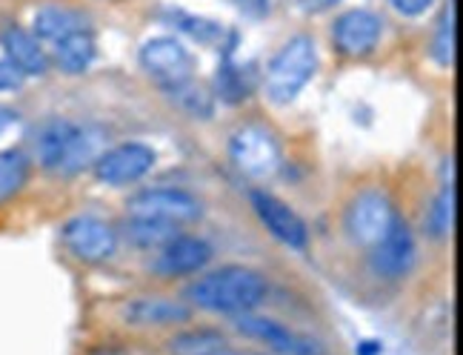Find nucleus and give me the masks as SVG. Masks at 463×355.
<instances>
[{
  "mask_svg": "<svg viewBox=\"0 0 463 355\" xmlns=\"http://www.w3.org/2000/svg\"><path fill=\"white\" fill-rule=\"evenodd\" d=\"M229 158L246 178H255V181H266L283 167V152L275 132L260 123H243L232 132Z\"/></svg>",
  "mask_w": 463,
  "mask_h": 355,
  "instance_id": "7ed1b4c3",
  "label": "nucleus"
},
{
  "mask_svg": "<svg viewBox=\"0 0 463 355\" xmlns=\"http://www.w3.org/2000/svg\"><path fill=\"white\" fill-rule=\"evenodd\" d=\"M226 335L218 330H184V332H175L172 339L164 344V350L169 355H215L226 347Z\"/></svg>",
  "mask_w": 463,
  "mask_h": 355,
  "instance_id": "aec40b11",
  "label": "nucleus"
},
{
  "mask_svg": "<svg viewBox=\"0 0 463 355\" xmlns=\"http://www.w3.org/2000/svg\"><path fill=\"white\" fill-rule=\"evenodd\" d=\"M398 209L392 204L383 192L378 189H369L354 195V201L346 206V235L352 238V244L364 246V250H372L392 226L398 224Z\"/></svg>",
  "mask_w": 463,
  "mask_h": 355,
  "instance_id": "20e7f679",
  "label": "nucleus"
},
{
  "mask_svg": "<svg viewBox=\"0 0 463 355\" xmlns=\"http://www.w3.org/2000/svg\"><path fill=\"white\" fill-rule=\"evenodd\" d=\"M140 66H144L152 78H157L160 86H166V83H177V81L192 78L194 61L181 41L152 38L140 46Z\"/></svg>",
  "mask_w": 463,
  "mask_h": 355,
  "instance_id": "ddd939ff",
  "label": "nucleus"
},
{
  "mask_svg": "<svg viewBox=\"0 0 463 355\" xmlns=\"http://www.w3.org/2000/svg\"><path fill=\"white\" fill-rule=\"evenodd\" d=\"M127 212L132 218L189 224L203 216V204L186 189H144L127 201Z\"/></svg>",
  "mask_w": 463,
  "mask_h": 355,
  "instance_id": "423d86ee",
  "label": "nucleus"
},
{
  "mask_svg": "<svg viewBox=\"0 0 463 355\" xmlns=\"http://www.w3.org/2000/svg\"><path fill=\"white\" fill-rule=\"evenodd\" d=\"M155 161L157 155L152 147L140 144V140H129V144L100 152V158L95 161V178L106 187H127L152 172Z\"/></svg>",
  "mask_w": 463,
  "mask_h": 355,
  "instance_id": "6e6552de",
  "label": "nucleus"
},
{
  "mask_svg": "<svg viewBox=\"0 0 463 355\" xmlns=\"http://www.w3.org/2000/svg\"><path fill=\"white\" fill-rule=\"evenodd\" d=\"M300 4V9H304L307 14H320V12H329V9H335L341 0H298Z\"/></svg>",
  "mask_w": 463,
  "mask_h": 355,
  "instance_id": "c756f323",
  "label": "nucleus"
},
{
  "mask_svg": "<svg viewBox=\"0 0 463 355\" xmlns=\"http://www.w3.org/2000/svg\"><path fill=\"white\" fill-rule=\"evenodd\" d=\"M106 147V132L100 127H92V123H78L72 144L66 149V158L61 164V175H78L86 167H95V161L100 158Z\"/></svg>",
  "mask_w": 463,
  "mask_h": 355,
  "instance_id": "f3484780",
  "label": "nucleus"
},
{
  "mask_svg": "<svg viewBox=\"0 0 463 355\" xmlns=\"http://www.w3.org/2000/svg\"><path fill=\"white\" fill-rule=\"evenodd\" d=\"M317 69V46L309 34H295L283 43L275 58L266 66V95L272 103H292L304 86L315 78Z\"/></svg>",
  "mask_w": 463,
  "mask_h": 355,
  "instance_id": "f03ea898",
  "label": "nucleus"
},
{
  "mask_svg": "<svg viewBox=\"0 0 463 355\" xmlns=\"http://www.w3.org/2000/svg\"><path fill=\"white\" fill-rule=\"evenodd\" d=\"M164 89H166L169 101L177 106V110L189 118H194V120H206V118H212V112H215V95H212L209 89L194 78L166 83Z\"/></svg>",
  "mask_w": 463,
  "mask_h": 355,
  "instance_id": "6ab92c4d",
  "label": "nucleus"
},
{
  "mask_svg": "<svg viewBox=\"0 0 463 355\" xmlns=\"http://www.w3.org/2000/svg\"><path fill=\"white\" fill-rule=\"evenodd\" d=\"M249 95V83L243 78V72L235 63H223L218 72V98L223 103H241Z\"/></svg>",
  "mask_w": 463,
  "mask_h": 355,
  "instance_id": "393cba45",
  "label": "nucleus"
},
{
  "mask_svg": "<svg viewBox=\"0 0 463 355\" xmlns=\"http://www.w3.org/2000/svg\"><path fill=\"white\" fill-rule=\"evenodd\" d=\"M215 355H266V352H255V350H229V347H223V350L215 352Z\"/></svg>",
  "mask_w": 463,
  "mask_h": 355,
  "instance_id": "473e14b6",
  "label": "nucleus"
},
{
  "mask_svg": "<svg viewBox=\"0 0 463 355\" xmlns=\"http://www.w3.org/2000/svg\"><path fill=\"white\" fill-rule=\"evenodd\" d=\"M78 29H83L80 14L66 6H46L34 14V34H38L41 41L58 43L66 38V34H72Z\"/></svg>",
  "mask_w": 463,
  "mask_h": 355,
  "instance_id": "412c9836",
  "label": "nucleus"
},
{
  "mask_svg": "<svg viewBox=\"0 0 463 355\" xmlns=\"http://www.w3.org/2000/svg\"><path fill=\"white\" fill-rule=\"evenodd\" d=\"M241 335L246 339H255L263 347H269L275 355H326V347L320 344L315 335L298 332L287 324L275 321L269 315H255V312H241L232 321Z\"/></svg>",
  "mask_w": 463,
  "mask_h": 355,
  "instance_id": "39448f33",
  "label": "nucleus"
},
{
  "mask_svg": "<svg viewBox=\"0 0 463 355\" xmlns=\"http://www.w3.org/2000/svg\"><path fill=\"white\" fill-rule=\"evenodd\" d=\"M29 181V158L21 149L0 152V204L14 198Z\"/></svg>",
  "mask_w": 463,
  "mask_h": 355,
  "instance_id": "5701e85b",
  "label": "nucleus"
},
{
  "mask_svg": "<svg viewBox=\"0 0 463 355\" xmlns=\"http://www.w3.org/2000/svg\"><path fill=\"white\" fill-rule=\"evenodd\" d=\"M432 58L440 66H452V61H455V12L452 9H447L440 17L438 34L432 41Z\"/></svg>",
  "mask_w": 463,
  "mask_h": 355,
  "instance_id": "a878e982",
  "label": "nucleus"
},
{
  "mask_svg": "<svg viewBox=\"0 0 463 355\" xmlns=\"http://www.w3.org/2000/svg\"><path fill=\"white\" fill-rule=\"evenodd\" d=\"M26 75L9 58H0V92H17L24 86Z\"/></svg>",
  "mask_w": 463,
  "mask_h": 355,
  "instance_id": "cd10ccee",
  "label": "nucleus"
},
{
  "mask_svg": "<svg viewBox=\"0 0 463 355\" xmlns=\"http://www.w3.org/2000/svg\"><path fill=\"white\" fill-rule=\"evenodd\" d=\"M184 295L189 307L218 312V315H241V312H255L263 304L266 295H269V281L258 270L229 264L221 266V270L201 275L198 281H192Z\"/></svg>",
  "mask_w": 463,
  "mask_h": 355,
  "instance_id": "f257e3e1",
  "label": "nucleus"
},
{
  "mask_svg": "<svg viewBox=\"0 0 463 355\" xmlns=\"http://www.w3.org/2000/svg\"><path fill=\"white\" fill-rule=\"evenodd\" d=\"M389 4L403 17H418V14H423L426 9H430L435 0H389Z\"/></svg>",
  "mask_w": 463,
  "mask_h": 355,
  "instance_id": "c85d7f7f",
  "label": "nucleus"
},
{
  "mask_svg": "<svg viewBox=\"0 0 463 355\" xmlns=\"http://www.w3.org/2000/svg\"><path fill=\"white\" fill-rule=\"evenodd\" d=\"M452 226H455V189L449 184V187L440 189V195L432 201L430 212H426L423 229H426V235H430V238L447 241L452 235Z\"/></svg>",
  "mask_w": 463,
  "mask_h": 355,
  "instance_id": "b1692460",
  "label": "nucleus"
},
{
  "mask_svg": "<svg viewBox=\"0 0 463 355\" xmlns=\"http://www.w3.org/2000/svg\"><path fill=\"white\" fill-rule=\"evenodd\" d=\"M249 201H252V209L258 212L260 224L269 229L280 244L292 246V250H307L309 246L307 221L300 218L287 201H280L278 195L266 189H252L249 192Z\"/></svg>",
  "mask_w": 463,
  "mask_h": 355,
  "instance_id": "9d476101",
  "label": "nucleus"
},
{
  "mask_svg": "<svg viewBox=\"0 0 463 355\" xmlns=\"http://www.w3.org/2000/svg\"><path fill=\"white\" fill-rule=\"evenodd\" d=\"M95 355H127L123 350H112V347H103V350H98Z\"/></svg>",
  "mask_w": 463,
  "mask_h": 355,
  "instance_id": "f704fd0d",
  "label": "nucleus"
},
{
  "mask_svg": "<svg viewBox=\"0 0 463 355\" xmlns=\"http://www.w3.org/2000/svg\"><path fill=\"white\" fill-rule=\"evenodd\" d=\"M63 244L83 264L109 261L118 250V233L112 224L95 216H78L63 224Z\"/></svg>",
  "mask_w": 463,
  "mask_h": 355,
  "instance_id": "0eeeda50",
  "label": "nucleus"
},
{
  "mask_svg": "<svg viewBox=\"0 0 463 355\" xmlns=\"http://www.w3.org/2000/svg\"><path fill=\"white\" fill-rule=\"evenodd\" d=\"M181 233V224L152 221V218H132L127 221V241L140 246V250H160L166 241Z\"/></svg>",
  "mask_w": 463,
  "mask_h": 355,
  "instance_id": "4be33fe9",
  "label": "nucleus"
},
{
  "mask_svg": "<svg viewBox=\"0 0 463 355\" xmlns=\"http://www.w3.org/2000/svg\"><path fill=\"white\" fill-rule=\"evenodd\" d=\"M381 17L369 9H349L335 21L332 26V41L337 52L346 58H364L381 41Z\"/></svg>",
  "mask_w": 463,
  "mask_h": 355,
  "instance_id": "f8f14e48",
  "label": "nucleus"
},
{
  "mask_svg": "<svg viewBox=\"0 0 463 355\" xmlns=\"http://www.w3.org/2000/svg\"><path fill=\"white\" fill-rule=\"evenodd\" d=\"M12 123V112L9 110H4V106H0V132H4L6 127Z\"/></svg>",
  "mask_w": 463,
  "mask_h": 355,
  "instance_id": "72a5a7b5",
  "label": "nucleus"
},
{
  "mask_svg": "<svg viewBox=\"0 0 463 355\" xmlns=\"http://www.w3.org/2000/svg\"><path fill=\"white\" fill-rule=\"evenodd\" d=\"M175 21H177V29H184L189 38L201 41V43H215L223 34L218 24L203 21V17H192V14H184V12H175Z\"/></svg>",
  "mask_w": 463,
  "mask_h": 355,
  "instance_id": "bb28decb",
  "label": "nucleus"
},
{
  "mask_svg": "<svg viewBox=\"0 0 463 355\" xmlns=\"http://www.w3.org/2000/svg\"><path fill=\"white\" fill-rule=\"evenodd\" d=\"M418 258V244L409 224L398 218V224L369 250V266L372 273L383 281H401L412 273Z\"/></svg>",
  "mask_w": 463,
  "mask_h": 355,
  "instance_id": "1a4fd4ad",
  "label": "nucleus"
},
{
  "mask_svg": "<svg viewBox=\"0 0 463 355\" xmlns=\"http://www.w3.org/2000/svg\"><path fill=\"white\" fill-rule=\"evenodd\" d=\"M0 43H4V49H6V58L21 69L26 78L29 75H46L49 58H46V52L34 34H29L21 26H9L4 34H0Z\"/></svg>",
  "mask_w": 463,
  "mask_h": 355,
  "instance_id": "2eb2a0df",
  "label": "nucleus"
},
{
  "mask_svg": "<svg viewBox=\"0 0 463 355\" xmlns=\"http://www.w3.org/2000/svg\"><path fill=\"white\" fill-rule=\"evenodd\" d=\"M238 4V9H243L246 14H252V17H258V14H263L266 9H269V0H235Z\"/></svg>",
  "mask_w": 463,
  "mask_h": 355,
  "instance_id": "7c9ffc66",
  "label": "nucleus"
},
{
  "mask_svg": "<svg viewBox=\"0 0 463 355\" xmlns=\"http://www.w3.org/2000/svg\"><path fill=\"white\" fill-rule=\"evenodd\" d=\"M123 321L137 330H157V327H177L192 321V307L181 298L169 295H140L123 307Z\"/></svg>",
  "mask_w": 463,
  "mask_h": 355,
  "instance_id": "4468645a",
  "label": "nucleus"
},
{
  "mask_svg": "<svg viewBox=\"0 0 463 355\" xmlns=\"http://www.w3.org/2000/svg\"><path fill=\"white\" fill-rule=\"evenodd\" d=\"M381 350H383V347H381L378 341H361L354 352H358V355H381Z\"/></svg>",
  "mask_w": 463,
  "mask_h": 355,
  "instance_id": "2f4dec72",
  "label": "nucleus"
},
{
  "mask_svg": "<svg viewBox=\"0 0 463 355\" xmlns=\"http://www.w3.org/2000/svg\"><path fill=\"white\" fill-rule=\"evenodd\" d=\"M98 41L89 29H78L72 34H66L63 41L55 43V63L61 66V72L66 75H80L86 72L95 61Z\"/></svg>",
  "mask_w": 463,
  "mask_h": 355,
  "instance_id": "a211bd4d",
  "label": "nucleus"
},
{
  "mask_svg": "<svg viewBox=\"0 0 463 355\" xmlns=\"http://www.w3.org/2000/svg\"><path fill=\"white\" fill-rule=\"evenodd\" d=\"M212 261V244L203 241L201 235H184L177 233L172 241H166L157 250L152 270L164 278H184L203 273L206 264Z\"/></svg>",
  "mask_w": 463,
  "mask_h": 355,
  "instance_id": "9b49d317",
  "label": "nucleus"
},
{
  "mask_svg": "<svg viewBox=\"0 0 463 355\" xmlns=\"http://www.w3.org/2000/svg\"><path fill=\"white\" fill-rule=\"evenodd\" d=\"M75 130H78V123L63 120V118L46 120L38 130V135H34V158H38V164L43 169H52V172L61 169L66 149L75 138Z\"/></svg>",
  "mask_w": 463,
  "mask_h": 355,
  "instance_id": "dca6fc26",
  "label": "nucleus"
}]
</instances>
